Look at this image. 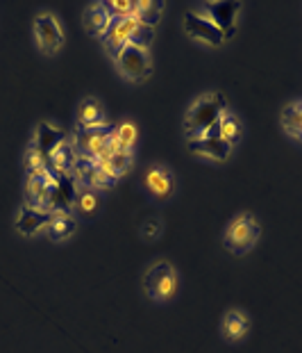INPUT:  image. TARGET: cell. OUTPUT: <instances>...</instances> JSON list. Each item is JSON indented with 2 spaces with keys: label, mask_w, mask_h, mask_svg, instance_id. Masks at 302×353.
<instances>
[{
  "label": "cell",
  "mask_w": 302,
  "mask_h": 353,
  "mask_svg": "<svg viewBox=\"0 0 302 353\" xmlns=\"http://www.w3.org/2000/svg\"><path fill=\"white\" fill-rule=\"evenodd\" d=\"M105 110L98 99L89 96L80 103L78 108V128H98V125H105Z\"/></svg>",
  "instance_id": "cell-16"
},
{
  "label": "cell",
  "mask_w": 302,
  "mask_h": 353,
  "mask_svg": "<svg viewBox=\"0 0 302 353\" xmlns=\"http://www.w3.org/2000/svg\"><path fill=\"white\" fill-rule=\"evenodd\" d=\"M143 183L150 190L155 199H169L173 190H175V178H173V171L169 167H164V164H150V169L146 171V176H143Z\"/></svg>",
  "instance_id": "cell-11"
},
{
  "label": "cell",
  "mask_w": 302,
  "mask_h": 353,
  "mask_svg": "<svg viewBox=\"0 0 302 353\" xmlns=\"http://www.w3.org/2000/svg\"><path fill=\"white\" fill-rule=\"evenodd\" d=\"M155 39V30L153 28H148V26H141L137 23L132 30V34H130V46L134 48H141V50H148L150 48V43H153Z\"/></svg>",
  "instance_id": "cell-24"
},
{
  "label": "cell",
  "mask_w": 302,
  "mask_h": 353,
  "mask_svg": "<svg viewBox=\"0 0 302 353\" xmlns=\"http://www.w3.org/2000/svg\"><path fill=\"white\" fill-rule=\"evenodd\" d=\"M184 30H186L188 37L205 41V43H209V46H221V43L225 41V34L221 32V30L211 23L209 19L200 17V14H195V12H186Z\"/></svg>",
  "instance_id": "cell-10"
},
{
  "label": "cell",
  "mask_w": 302,
  "mask_h": 353,
  "mask_svg": "<svg viewBox=\"0 0 302 353\" xmlns=\"http://www.w3.org/2000/svg\"><path fill=\"white\" fill-rule=\"evenodd\" d=\"M134 26H137V21H134L132 17H111L109 19V26H107V30H105V34L100 37V39L105 43V48H107V52L114 59L118 57V52L127 46Z\"/></svg>",
  "instance_id": "cell-9"
},
{
  "label": "cell",
  "mask_w": 302,
  "mask_h": 353,
  "mask_svg": "<svg viewBox=\"0 0 302 353\" xmlns=\"http://www.w3.org/2000/svg\"><path fill=\"white\" fill-rule=\"evenodd\" d=\"M50 214L52 212H48V210L23 205L21 208V212L17 214V230L21 232V235H34L36 230H43L48 226Z\"/></svg>",
  "instance_id": "cell-12"
},
{
  "label": "cell",
  "mask_w": 302,
  "mask_h": 353,
  "mask_svg": "<svg viewBox=\"0 0 302 353\" xmlns=\"http://www.w3.org/2000/svg\"><path fill=\"white\" fill-rule=\"evenodd\" d=\"M59 178H62V174H55L48 164L41 169L28 171V183H25L28 205L48 210L50 201H52V194H55L57 185H59Z\"/></svg>",
  "instance_id": "cell-3"
},
{
  "label": "cell",
  "mask_w": 302,
  "mask_h": 353,
  "mask_svg": "<svg viewBox=\"0 0 302 353\" xmlns=\"http://www.w3.org/2000/svg\"><path fill=\"white\" fill-rule=\"evenodd\" d=\"M143 288L155 301H169L177 292V274L166 260L155 262L143 276Z\"/></svg>",
  "instance_id": "cell-5"
},
{
  "label": "cell",
  "mask_w": 302,
  "mask_h": 353,
  "mask_svg": "<svg viewBox=\"0 0 302 353\" xmlns=\"http://www.w3.org/2000/svg\"><path fill=\"white\" fill-rule=\"evenodd\" d=\"M75 230V219L71 212H52L50 214V221L46 226V232L50 239H55V242H62L69 235H73Z\"/></svg>",
  "instance_id": "cell-19"
},
{
  "label": "cell",
  "mask_w": 302,
  "mask_h": 353,
  "mask_svg": "<svg viewBox=\"0 0 302 353\" xmlns=\"http://www.w3.org/2000/svg\"><path fill=\"white\" fill-rule=\"evenodd\" d=\"M188 148H191L193 153L205 155V157H209V160H218V162L228 160V157H230V151H232V146H230L225 139L218 137V134H216V137L188 139Z\"/></svg>",
  "instance_id": "cell-13"
},
{
  "label": "cell",
  "mask_w": 302,
  "mask_h": 353,
  "mask_svg": "<svg viewBox=\"0 0 302 353\" xmlns=\"http://www.w3.org/2000/svg\"><path fill=\"white\" fill-rule=\"evenodd\" d=\"M162 232V221L160 219H146V223L141 226V235L146 237V239H155L157 235Z\"/></svg>",
  "instance_id": "cell-28"
},
{
  "label": "cell",
  "mask_w": 302,
  "mask_h": 353,
  "mask_svg": "<svg viewBox=\"0 0 302 353\" xmlns=\"http://www.w3.org/2000/svg\"><path fill=\"white\" fill-rule=\"evenodd\" d=\"M116 66H118V71L123 73L127 80H132V82L146 80L150 76V71H153V66H150L148 50L134 48V46H130V43H127V46L118 52Z\"/></svg>",
  "instance_id": "cell-7"
},
{
  "label": "cell",
  "mask_w": 302,
  "mask_h": 353,
  "mask_svg": "<svg viewBox=\"0 0 302 353\" xmlns=\"http://www.w3.org/2000/svg\"><path fill=\"white\" fill-rule=\"evenodd\" d=\"M162 12H164V5L157 3V0H139V3H134L132 19L141 26L155 28L157 23H160Z\"/></svg>",
  "instance_id": "cell-17"
},
{
  "label": "cell",
  "mask_w": 302,
  "mask_h": 353,
  "mask_svg": "<svg viewBox=\"0 0 302 353\" xmlns=\"http://www.w3.org/2000/svg\"><path fill=\"white\" fill-rule=\"evenodd\" d=\"M69 137H66L64 130H59V128L50 125V123H39L36 125V132H34V148H39V151L43 155H48L52 148L59 146L62 141H66Z\"/></svg>",
  "instance_id": "cell-15"
},
{
  "label": "cell",
  "mask_w": 302,
  "mask_h": 353,
  "mask_svg": "<svg viewBox=\"0 0 302 353\" xmlns=\"http://www.w3.org/2000/svg\"><path fill=\"white\" fill-rule=\"evenodd\" d=\"M103 7L107 10L109 17H132L134 0H105Z\"/></svg>",
  "instance_id": "cell-25"
},
{
  "label": "cell",
  "mask_w": 302,
  "mask_h": 353,
  "mask_svg": "<svg viewBox=\"0 0 302 353\" xmlns=\"http://www.w3.org/2000/svg\"><path fill=\"white\" fill-rule=\"evenodd\" d=\"M241 10V3L237 0H223V3H205L200 7H195V14L209 19L221 32L225 34V39H230L234 34V26H237V14Z\"/></svg>",
  "instance_id": "cell-6"
},
{
  "label": "cell",
  "mask_w": 302,
  "mask_h": 353,
  "mask_svg": "<svg viewBox=\"0 0 302 353\" xmlns=\"http://www.w3.org/2000/svg\"><path fill=\"white\" fill-rule=\"evenodd\" d=\"M75 157H78V153H75V146L71 144L69 139H66L46 155V164L52 171H55V174L69 176V171H73Z\"/></svg>",
  "instance_id": "cell-14"
},
{
  "label": "cell",
  "mask_w": 302,
  "mask_h": 353,
  "mask_svg": "<svg viewBox=\"0 0 302 353\" xmlns=\"http://www.w3.org/2000/svg\"><path fill=\"white\" fill-rule=\"evenodd\" d=\"M34 34H36V41H39L41 50L48 52V55L59 50L64 43V30L59 26L57 17H52L48 12H43L34 19Z\"/></svg>",
  "instance_id": "cell-8"
},
{
  "label": "cell",
  "mask_w": 302,
  "mask_h": 353,
  "mask_svg": "<svg viewBox=\"0 0 302 353\" xmlns=\"http://www.w3.org/2000/svg\"><path fill=\"white\" fill-rule=\"evenodd\" d=\"M103 171H107L109 176L120 178L127 169L132 167V151H114L105 162H96Z\"/></svg>",
  "instance_id": "cell-22"
},
{
  "label": "cell",
  "mask_w": 302,
  "mask_h": 353,
  "mask_svg": "<svg viewBox=\"0 0 302 353\" xmlns=\"http://www.w3.org/2000/svg\"><path fill=\"white\" fill-rule=\"evenodd\" d=\"M25 167H28V171H34V169L46 167V155H43L39 148L30 146L28 151H25Z\"/></svg>",
  "instance_id": "cell-27"
},
{
  "label": "cell",
  "mask_w": 302,
  "mask_h": 353,
  "mask_svg": "<svg viewBox=\"0 0 302 353\" xmlns=\"http://www.w3.org/2000/svg\"><path fill=\"white\" fill-rule=\"evenodd\" d=\"M75 205H78L85 214L94 212V210L98 208V194L91 190V187H82V190L78 192V199H75Z\"/></svg>",
  "instance_id": "cell-26"
},
{
  "label": "cell",
  "mask_w": 302,
  "mask_h": 353,
  "mask_svg": "<svg viewBox=\"0 0 302 353\" xmlns=\"http://www.w3.org/2000/svg\"><path fill=\"white\" fill-rule=\"evenodd\" d=\"M225 110H228V101H225V96L221 92H207L200 99H195L184 117L186 137L188 139L200 137L202 132L209 130L214 123H218V119H221Z\"/></svg>",
  "instance_id": "cell-1"
},
{
  "label": "cell",
  "mask_w": 302,
  "mask_h": 353,
  "mask_svg": "<svg viewBox=\"0 0 302 353\" xmlns=\"http://www.w3.org/2000/svg\"><path fill=\"white\" fill-rule=\"evenodd\" d=\"M109 14L107 10L103 7V3H96L91 7H87V12H85V28H87V32L89 34H96V37H103L105 34V30H107L109 26Z\"/></svg>",
  "instance_id": "cell-21"
},
{
  "label": "cell",
  "mask_w": 302,
  "mask_h": 353,
  "mask_svg": "<svg viewBox=\"0 0 302 353\" xmlns=\"http://www.w3.org/2000/svg\"><path fill=\"white\" fill-rule=\"evenodd\" d=\"M111 130L114 125H98V128H78L73 137L75 153L91 157L96 162H105L114 153L111 151Z\"/></svg>",
  "instance_id": "cell-2"
},
{
  "label": "cell",
  "mask_w": 302,
  "mask_h": 353,
  "mask_svg": "<svg viewBox=\"0 0 302 353\" xmlns=\"http://www.w3.org/2000/svg\"><path fill=\"white\" fill-rule=\"evenodd\" d=\"M259 232L261 228L252 214L244 212V214L234 216L228 230H225V239H223L225 249L234 255L248 253L257 244V239H259Z\"/></svg>",
  "instance_id": "cell-4"
},
{
  "label": "cell",
  "mask_w": 302,
  "mask_h": 353,
  "mask_svg": "<svg viewBox=\"0 0 302 353\" xmlns=\"http://www.w3.org/2000/svg\"><path fill=\"white\" fill-rule=\"evenodd\" d=\"M248 328H250V321L241 310H230L223 319V335L228 337L230 342H239L241 337H246Z\"/></svg>",
  "instance_id": "cell-20"
},
{
  "label": "cell",
  "mask_w": 302,
  "mask_h": 353,
  "mask_svg": "<svg viewBox=\"0 0 302 353\" xmlns=\"http://www.w3.org/2000/svg\"><path fill=\"white\" fill-rule=\"evenodd\" d=\"M282 125L289 134L302 139V101H293L282 110Z\"/></svg>",
  "instance_id": "cell-23"
},
{
  "label": "cell",
  "mask_w": 302,
  "mask_h": 353,
  "mask_svg": "<svg viewBox=\"0 0 302 353\" xmlns=\"http://www.w3.org/2000/svg\"><path fill=\"white\" fill-rule=\"evenodd\" d=\"M218 130H221V139L228 141L230 146H237L241 137H244V123L230 110H225L221 119H218Z\"/></svg>",
  "instance_id": "cell-18"
}]
</instances>
